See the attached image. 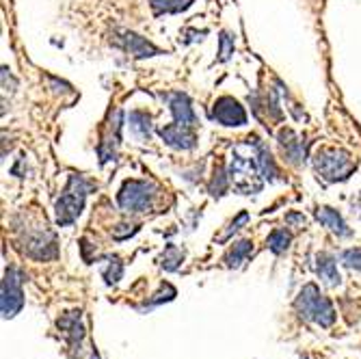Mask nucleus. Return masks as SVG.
<instances>
[{
    "mask_svg": "<svg viewBox=\"0 0 361 359\" xmlns=\"http://www.w3.org/2000/svg\"><path fill=\"white\" fill-rule=\"evenodd\" d=\"M167 102H169V111L173 115V121L180 123V126H188V128H195L197 123V117H195V111L190 107V100L186 93H169L167 95Z\"/></svg>",
    "mask_w": 361,
    "mask_h": 359,
    "instance_id": "12",
    "label": "nucleus"
},
{
    "mask_svg": "<svg viewBox=\"0 0 361 359\" xmlns=\"http://www.w3.org/2000/svg\"><path fill=\"white\" fill-rule=\"evenodd\" d=\"M24 275L18 267H9L5 271L3 284H0V312H3V318L9 320L13 316H18L24 310Z\"/></svg>",
    "mask_w": 361,
    "mask_h": 359,
    "instance_id": "7",
    "label": "nucleus"
},
{
    "mask_svg": "<svg viewBox=\"0 0 361 359\" xmlns=\"http://www.w3.org/2000/svg\"><path fill=\"white\" fill-rule=\"evenodd\" d=\"M221 50H219V61H227L229 59V54H232L234 52V37L232 35H229V32L227 30H223L221 32Z\"/></svg>",
    "mask_w": 361,
    "mask_h": 359,
    "instance_id": "27",
    "label": "nucleus"
},
{
    "mask_svg": "<svg viewBox=\"0 0 361 359\" xmlns=\"http://www.w3.org/2000/svg\"><path fill=\"white\" fill-rule=\"evenodd\" d=\"M182 262H184V251L178 245H167L165 253H162V260H160V267L173 273L182 267Z\"/></svg>",
    "mask_w": 361,
    "mask_h": 359,
    "instance_id": "20",
    "label": "nucleus"
},
{
    "mask_svg": "<svg viewBox=\"0 0 361 359\" xmlns=\"http://www.w3.org/2000/svg\"><path fill=\"white\" fill-rule=\"evenodd\" d=\"M91 359H100V353H97L95 348H93V353H91Z\"/></svg>",
    "mask_w": 361,
    "mask_h": 359,
    "instance_id": "30",
    "label": "nucleus"
},
{
    "mask_svg": "<svg viewBox=\"0 0 361 359\" xmlns=\"http://www.w3.org/2000/svg\"><path fill=\"white\" fill-rule=\"evenodd\" d=\"M20 249L26 257L37 260V262H48L59 255L56 234L48 227H35V230H22L20 232Z\"/></svg>",
    "mask_w": 361,
    "mask_h": 359,
    "instance_id": "5",
    "label": "nucleus"
},
{
    "mask_svg": "<svg viewBox=\"0 0 361 359\" xmlns=\"http://www.w3.org/2000/svg\"><path fill=\"white\" fill-rule=\"evenodd\" d=\"M149 5L156 16H162V13H180L188 9L192 5V0H149Z\"/></svg>",
    "mask_w": 361,
    "mask_h": 359,
    "instance_id": "19",
    "label": "nucleus"
},
{
    "mask_svg": "<svg viewBox=\"0 0 361 359\" xmlns=\"http://www.w3.org/2000/svg\"><path fill=\"white\" fill-rule=\"evenodd\" d=\"M119 46H121L126 52L133 54L135 59H145V56H156V54H160V50H158L152 42H147L145 37L137 35V32H133V30L121 32Z\"/></svg>",
    "mask_w": 361,
    "mask_h": 359,
    "instance_id": "13",
    "label": "nucleus"
},
{
    "mask_svg": "<svg viewBox=\"0 0 361 359\" xmlns=\"http://www.w3.org/2000/svg\"><path fill=\"white\" fill-rule=\"evenodd\" d=\"M210 117L214 121H219L221 126H227V128H240L247 123L245 109L240 107L238 100H234V97H229V95L219 97L212 107V111H210Z\"/></svg>",
    "mask_w": 361,
    "mask_h": 359,
    "instance_id": "9",
    "label": "nucleus"
},
{
    "mask_svg": "<svg viewBox=\"0 0 361 359\" xmlns=\"http://www.w3.org/2000/svg\"><path fill=\"white\" fill-rule=\"evenodd\" d=\"M294 310L299 312V316L307 322H314L322 329H329L336 322V310L334 303L326 299L320 288L316 284H307L303 286V290L299 292V297L294 299Z\"/></svg>",
    "mask_w": 361,
    "mask_h": 359,
    "instance_id": "2",
    "label": "nucleus"
},
{
    "mask_svg": "<svg viewBox=\"0 0 361 359\" xmlns=\"http://www.w3.org/2000/svg\"><path fill=\"white\" fill-rule=\"evenodd\" d=\"M130 121V133L139 141H149L152 137V117L145 111H133L128 117Z\"/></svg>",
    "mask_w": 361,
    "mask_h": 359,
    "instance_id": "18",
    "label": "nucleus"
},
{
    "mask_svg": "<svg viewBox=\"0 0 361 359\" xmlns=\"http://www.w3.org/2000/svg\"><path fill=\"white\" fill-rule=\"evenodd\" d=\"M160 139L173 150H192L197 145L195 130L188 126H180L176 121L165 128H160Z\"/></svg>",
    "mask_w": 361,
    "mask_h": 359,
    "instance_id": "11",
    "label": "nucleus"
},
{
    "mask_svg": "<svg viewBox=\"0 0 361 359\" xmlns=\"http://www.w3.org/2000/svg\"><path fill=\"white\" fill-rule=\"evenodd\" d=\"M93 188L91 182H87L82 176L72 174L68 180V186L61 193V197L54 202V212H56V225L59 227H68L74 225L76 219L80 217L82 208H85V200L89 190Z\"/></svg>",
    "mask_w": 361,
    "mask_h": 359,
    "instance_id": "3",
    "label": "nucleus"
},
{
    "mask_svg": "<svg viewBox=\"0 0 361 359\" xmlns=\"http://www.w3.org/2000/svg\"><path fill=\"white\" fill-rule=\"evenodd\" d=\"M257 137H249L247 141L238 143L234 147L232 162H229V182L234 184V188L243 195L259 193L262 184H264V171L259 165L257 156Z\"/></svg>",
    "mask_w": 361,
    "mask_h": 359,
    "instance_id": "1",
    "label": "nucleus"
},
{
    "mask_svg": "<svg viewBox=\"0 0 361 359\" xmlns=\"http://www.w3.org/2000/svg\"><path fill=\"white\" fill-rule=\"evenodd\" d=\"M158 186L152 180H126L117 193V204L128 214H139L154 208Z\"/></svg>",
    "mask_w": 361,
    "mask_h": 359,
    "instance_id": "4",
    "label": "nucleus"
},
{
    "mask_svg": "<svg viewBox=\"0 0 361 359\" xmlns=\"http://www.w3.org/2000/svg\"><path fill=\"white\" fill-rule=\"evenodd\" d=\"M314 167L326 182H338L353 174L355 160L344 150H320L314 158Z\"/></svg>",
    "mask_w": 361,
    "mask_h": 359,
    "instance_id": "6",
    "label": "nucleus"
},
{
    "mask_svg": "<svg viewBox=\"0 0 361 359\" xmlns=\"http://www.w3.org/2000/svg\"><path fill=\"white\" fill-rule=\"evenodd\" d=\"M316 221L324 227H329V230L338 236V238H348L353 236V230L346 225V221L342 219V214L334 208H316Z\"/></svg>",
    "mask_w": 361,
    "mask_h": 359,
    "instance_id": "14",
    "label": "nucleus"
},
{
    "mask_svg": "<svg viewBox=\"0 0 361 359\" xmlns=\"http://www.w3.org/2000/svg\"><path fill=\"white\" fill-rule=\"evenodd\" d=\"M316 273L318 277L326 284V286H340L342 284V275L338 271V262L331 253H318L316 257Z\"/></svg>",
    "mask_w": 361,
    "mask_h": 359,
    "instance_id": "16",
    "label": "nucleus"
},
{
    "mask_svg": "<svg viewBox=\"0 0 361 359\" xmlns=\"http://www.w3.org/2000/svg\"><path fill=\"white\" fill-rule=\"evenodd\" d=\"M139 232V225H117L115 230H113V238L115 241H126V238H130L133 234H137Z\"/></svg>",
    "mask_w": 361,
    "mask_h": 359,
    "instance_id": "28",
    "label": "nucleus"
},
{
    "mask_svg": "<svg viewBox=\"0 0 361 359\" xmlns=\"http://www.w3.org/2000/svg\"><path fill=\"white\" fill-rule=\"evenodd\" d=\"M286 223L292 225V227H297V230H299V227H303V225L307 223V219H305L301 212H290V214L286 217Z\"/></svg>",
    "mask_w": 361,
    "mask_h": 359,
    "instance_id": "29",
    "label": "nucleus"
},
{
    "mask_svg": "<svg viewBox=\"0 0 361 359\" xmlns=\"http://www.w3.org/2000/svg\"><path fill=\"white\" fill-rule=\"evenodd\" d=\"M227 186H229V171H225L223 165H216L214 174H212V180L208 184V190H210L212 197H223Z\"/></svg>",
    "mask_w": 361,
    "mask_h": 359,
    "instance_id": "21",
    "label": "nucleus"
},
{
    "mask_svg": "<svg viewBox=\"0 0 361 359\" xmlns=\"http://www.w3.org/2000/svg\"><path fill=\"white\" fill-rule=\"evenodd\" d=\"M342 264L348 267V269H355V271H361V247H350V249H344L342 255Z\"/></svg>",
    "mask_w": 361,
    "mask_h": 359,
    "instance_id": "25",
    "label": "nucleus"
},
{
    "mask_svg": "<svg viewBox=\"0 0 361 359\" xmlns=\"http://www.w3.org/2000/svg\"><path fill=\"white\" fill-rule=\"evenodd\" d=\"M279 139V145L286 154V160L290 162V165H301L303 158H305V147H303V141L292 133V130H281V133L277 135Z\"/></svg>",
    "mask_w": 361,
    "mask_h": 359,
    "instance_id": "15",
    "label": "nucleus"
},
{
    "mask_svg": "<svg viewBox=\"0 0 361 359\" xmlns=\"http://www.w3.org/2000/svg\"><path fill=\"white\" fill-rule=\"evenodd\" d=\"M121 126H123V113L115 111V115L111 117L109 126H106V135L102 137L100 145H97V154H100V162L115 160V152L121 143Z\"/></svg>",
    "mask_w": 361,
    "mask_h": 359,
    "instance_id": "10",
    "label": "nucleus"
},
{
    "mask_svg": "<svg viewBox=\"0 0 361 359\" xmlns=\"http://www.w3.org/2000/svg\"><path fill=\"white\" fill-rule=\"evenodd\" d=\"M102 277H104V281H106L109 286L117 284V281L123 277V262H121V260H119L117 255L109 257V267L102 271Z\"/></svg>",
    "mask_w": 361,
    "mask_h": 359,
    "instance_id": "24",
    "label": "nucleus"
},
{
    "mask_svg": "<svg viewBox=\"0 0 361 359\" xmlns=\"http://www.w3.org/2000/svg\"><path fill=\"white\" fill-rule=\"evenodd\" d=\"M290 243H292V234L281 227V230H273V232L269 234L267 247H269L275 255H281V253H286V251H288Z\"/></svg>",
    "mask_w": 361,
    "mask_h": 359,
    "instance_id": "22",
    "label": "nucleus"
},
{
    "mask_svg": "<svg viewBox=\"0 0 361 359\" xmlns=\"http://www.w3.org/2000/svg\"><path fill=\"white\" fill-rule=\"evenodd\" d=\"M247 221H249V212H240V214H238V217L232 221V225H229V230H227V232H225V234L219 238V243H227L229 238H232V236H234V234L240 230V227H243Z\"/></svg>",
    "mask_w": 361,
    "mask_h": 359,
    "instance_id": "26",
    "label": "nucleus"
},
{
    "mask_svg": "<svg viewBox=\"0 0 361 359\" xmlns=\"http://www.w3.org/2000/svg\"><path fill=\"white\" fill-rule=\"evenodd\" d=\"M56 327H59L65 344H68L72 357L80 355L82 353V340L87 336L85 324H82V310H72V312L61 314L56 320Z\"/></svg>",
    "mask_w": 361,
    "mask_h": 359,
    "instance_id": "8",
    "label": "nucleus"
},
{
    "mask_svg": "<svg viewBox=\"0 0 361 359\" xmlns=\"http://www.w3.org/2000/svg\"><path fill=\"white\" fill-rule=\"evenodd\" d=\"M253 253V243L249 241V238H245V241H238V243H234V247L229 249L227 253H225V267L227 269H240L247 260H249V255Z\"/></svg>",
    "mask_w": 361,
    "mask_h": 359,
    "instance_id": "17",
    "label": "nucleus"
},
{
    "mask_svg": "<svg viewBox=\"0 0 361 359\" xmlns=\"http://www.w3.org/2000/svg\"><path fill=\"white\" fill-rule=\"evenodd\" d=\"M176 297H178V290H176L171 284L162 281V284H160V290L149 299V303H145V308H137V310H139V312H145V310H152V308H156V305H160V303L173 301Z\"/></svg>",
    "mask_w": 361,
    "mask_h": 359,
    "instance_id": "23",
    "label": "nucleus"
}]
</instances>
